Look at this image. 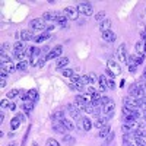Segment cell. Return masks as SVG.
Here are the masks:
<instances>
[{"instance_id":"ba28073f","label":"cell","mask_w":146,"mask_h":146,"mask_svg":"<svg viewBox=\"0 0 146 146\" xmlns=\"http://www.w3.org/2000/svg\"><path fill=\"white\" fill-rule=\"evenodd\" d=\"M137 129H139L137 121H124L123 126H121V130H123L124 133H133V131H136Z\"/></svg>"},{"instance_id":"83f0119b","label":"cell","mask_w":146,"mask_h":146,"mask_svg":"<svg viewBox=\"0 0 146 146\" xmlns=\"http://www.w3.org/2000/svg\"><path fill=\"white\" fill-rule=\"evenodd\" d=\"M48 38H50V32H42L41 35H38V36H35V42L36 44H40V42H44L45 40H48Z\"/></svg>"},{"instance_id":"d4e9b609","label":"cell","mask_w":146,"mask_h":146,"mask_svg":"<svg viewBox=\"0 0 146 146\" xmlns=\"http://www.w3.org/2000/svg\"><path fill=\"white\" fill-rule=\"evenodd\" d=\"M62 123H63V126L69 130V131H72V130H75L76 129V124L75 123H73V121L72 120H67V118H63L62 120Z\"/></svg>"},{"instance_id":"11a10c76","label":"cell","mask_w":146,"mask_h":146,"mask_svg":"<svg viewBox=\"0 0 146 146\" xmlns=\"http://www.w3.org/2000/svg\"><path fill=\"white\" fill-rule=\"evenodd\" d=\"M9 146H16V145H15V143H10V145H9Z\"/></svg>"},{"instance_id":"ab89813d","label":"cell","mask_w":146,"mask_h":146,"mask_svg":"<svg viewBox=\"0 0 146 146\" xmlns=\"http://www.w3.org/2000/svg\"><path fill=\"white\" fill-rule=\"evenodd\" d=\"M25 56L29 57V58L34 57V47H28V48H27V50H25Z\"/></svg>"},{"instance_id":"f907efd6","label":"cell","mask_w":146,"mask_h":146,"mask_svg":"<svg viewBox=\"0 0 146 146\" xmlns=\"http://www.w3.org/2000/svg\"><path fill=\"white\" fill-rule=\"evenodd\" d=\"M7 108L10 110V111H15V110H16V105H15V104H10V105H9Z\"/></svg>"},{"instance_id":"5bb4252c","label":"cell","mask_w":146,"mask_h":146,"mask_svg":"<svg viewBox=\"0 0 146 146\" xmlns=\"http://www.w3.org/2000/svg\"><path fill=\"white\" fill-rule=\"evenodd\" d=\"M108 121H110V118L105 115V117H98L96 118V121L94 123V127H96L98 130H101V129H104L105 126H108Z\"/></svg>"},{"instance_id":"9f6ffc18","label":"cell","mask_w":146,"mask_h":146,"mask_svg":"<svg viewBox=\"0 0 146 146\" xmlns=\"http://www.w3.org/2000/svg\"><path fill=\"white\" fill-rule=\"evenodd\" d=\"M143 117H145V118H146V110H145V114H143Z\"/></svg>"},{"instance_id":"cb8c5ba5","label":"cell","mask_w":146,"mask_h":146,"mask_svg":"<svg viewBox=\"0 0 146 146\" xmlns=\"http://www.w3.org/2000/svg\"><path fill=\"white\" fill-rule=\"evenodd\" d=\"M69 88H70L72 91H79V92H85V91H86V86H85V85H82V83H70Z\"/></svg>"},{"instance_id":"7c38bea8","label":"cell","mask_w":146,"mask_h":146,"mask_svg":"<svg viewBox=\"0 0 146 146\" xmlns=\"http://www.w3.org/2000/svg\"><path fill=\"white\" fill-rule=\"evenodd\" d=\"M51 127H53V130L54 131H57V133H60V135H67V129L63 126V123L62 121H53V124H51Z\"/></svg>"},{"instance_id":"52a82bcc","label":"cell","mask_w":146,"mask_h":146,"mask_svg":"<svg viewBox=\"0 0 146 146\" xmlns=\"http://www.w3.org/2000/svg\"><path fill=\"white\" fill-rule=\"evenodd\" d=\"M115 54H117V57H118V60H120V63L127 64V58H129V57H127V51H126V44L118 45Z\"/></svg>"},{"instance_id":"30bf717a","label":"cell","mask_w":146,"mask_h":146,"mask_svg":"<svg viewBox=\"0 0 146 146\" xmlns=\"http://www.w3.org/2000/svg\"><path fill=\"white\" fill-rule=\"evenodd\" d=\"M63 13H64V16L69 19V21H75V19H78V9L76 7H72V6H69V7H64V10H63Z\"/></svg>"},{"instance_id":"ffe728a7","label":"cell","mask_w":146,"mask_h":146,"mask_svg":"<svg viewBox=\"0 0 146 146\" xmlns=\"http://www.w3.org/2000/svg\"><path fill=\"white\" fill-rule=\"evenodd\" d=\"M102 40L107 41V42H113V41H115V34H114L113 31L102 32Z\"/></svg>"},{"instance_id":"d6a6232c","label":"cell","mask_w":146,"mask_h":146,"mask_svg":"<svg viewBox=\"0 0 146 146\" xmlns=\"http://www.w3.org/2000/svg\"><path fill=\"white\" fill-rule=\"evenodd\" d=\"M28 62L27 60H23V62H18L16 63V70H27V67H28Z\"/></svg>"},{"instance_id":"f546056e","label":"cell","mask_w":146,"mask_h":146,"mask_svg":"<svg viewBox=\"0 0 146 146\" xmlns=\"http://www.w3.org/2000/svg\"><path fill=\"white\" fill-rule=\"evenodd\" d=\"M13 57L18 60V62H23V60L27 58L25 51H13Z\"/></svg>"},{"instance_id":"f6af8a7d","label":"cell","mask_w":146,"mask_h":146,"mask_svg":"<svg viewBox=\"0 0 146 146\" xmlns=\"http://www.w3.org/2000/svg\"><path fill=\"white\" fill-rule=\"evenodd\" d=\"M108 101H111V100L108 98V96H102V98H101V104H102V105H105Z\"/></svg>"},{"instance_id":"db71d44e","label":"cell","mask_w":146,"mask_h":146,"mask_svg":"<svg viewBox=\"0 0 146 146\" xmlns=\"http://www.w3.org/2000/svg\"><path fill=\"white\" fill-rule=\"evenodd\" d=\"M31 146H40V145L36 143V142H32V145H31Z\"/></svg>"},{"instance_id":"b9f144b4","label":"cell","mask_w":146,"mask_h":146,"mask_svg":"<svg viewBox=\"0 0 146 146\" xmlns=\"http://www.w3.org/2000/svg\"><path fill=\"white\" fill-rule=\"evenodd\" d=\"M7 75H9V73L2 67V70H0V78H2V79H6V78H7Z\"/></svg>"},{"instance_id":"5b68a950","label":"cell","mask_w":146,"mask_h":146,"mask_svg":"<svg viewBox=\"0 0 146 146\" xmlns=\"http://www.w3.org/2000/svg\"><path fill=\"white\" fill-rule=\"evenodd\" d=\"M107 64H108V67H107V69H108L110 72H111L114 76H120V75H121V66L115 62V60L110 58L108 62H107Z\"/></svg>"},{"instance_id":"4dcf8cb0","label":"cell","mask_w":146,"mask_h":146,"mask_svg":"<svg viewBox=\"0 0 146 146\" xmlns=\"http://www.w3.org/2000/svg\"><path fill=\"white\" fill-rule=\"evenodd\" d=\"M13 48H15V51H25L27 50L25 45H23V41H16L13 44Z\"/></svg>"},{"instance_id":"484cf974","label":"cell","mask_w":146,"mask_h":146,"mask_svg":"<svg viewBox=\"0 0 146 146\" xmlns=\"http://www.w3.org/2000/svg\"><path fill=\"white\" fill-rule=\"evenodd\" d=\"M34 104H35V102H32V101H27V102H23V104H22L21 108H22L27 114H29L32 110H34Z\"/></svg>"},{"instance_id":"9a60e30c","label":"cell","mask_w":146,"mask_h":146,"mask_svg":"<svg viewBox=\"0 0 146 146\" xmlns=\"http://www.w3.org/2000/svg\"><path fill=\"white\" fill-rule=\"evenodd\" d=\"M114 110H115V102H114L113 100H111V101H108L105 105H102V113H105V115L114 113Z\"/></svg>"},{"instance_id":"44dd1931","label":"cell","mask_w":146,"mask_h":146,"mask_svg":"<svg viewBox=\"0 0 146 146\" xmlns=\"http://www.w3.org/2000/svg\"><path fill=\"white\" fill-rule=\"evenodd\" d=\"M2 67H3L7 73H13V72H16V64L12 62V60H10V62H7V63H5V64H2Z\"/></svg>"},{"instance_id":"836d02e7","label":"cell","mask_w":146,"mask_h":146,"mask_svg":"<svg viewBox=\"0 0 146 146\" xmlns=\"http://www.w3.org/2000/svg\"><path fill=\"white\" fill-rule=\"evenodd\" d=\"M95 21H96V22H100V23H101L102 21H105V12H104V10L98 12V13L95 15Z\"/></svg>"},{"instance_id":"bcb514c9","label":"cell","mask_w":146,"mask_h":146,"mask_svg":"<svg viewBox=\"0 0 146 146\" xmlns=\"http://www.w3.org/2000/svg\"><path fill=\"white\" fill-rule=\"evenodd\" d=\"M19 120H21V123H23V121H25V115L23 114H21V113H18V115H16Z\"/></svg>"},{"instance_id":"f1b7e54d","label":"cell","mask_w":146,"mask_h":146,"mask_svg":"<svg viewBox=\"0 0 146 146\" xmlns=\"http://www.w3.org/2000/svg\"><path fill=\"white\" fill-rule=\"evenodd\" d=\"M28 96H29V100L32 102H36V101H38V91H36V89H29L28 91Z\"/></svg>"},{"instance_id":"4fadbf2b","label":"cell","mask_w":146,"mask_h":146,"mask_svg":"<svg viewBox=\"0 0 146 146\" xmlns=\"http://www.w3.org/2000/svg\"><path fill=\"white\" fill-rule=\"evenodd\" d=\"M57 15H58V12H56V10H47V12H44V13H42L41 19H42L44 22H48V21H56Z\"/></svg>"},{"instance_id":"8992f818","label":"cell","mask_w":146,"mask_h":146,"mask_svg":"<svg viewBox=\"0 0 146 146\" xmlns=\"http://www.w3.org/2000/svg\"><path fill=\"white\" fill-rule=\"evenodd\" d=\"M66 110H67V113H69V115L73 118V120H80L82 118V115H80V110L75 105V104H67V107H66Z\"/></svg>"},{"instance_id":"ac0fdd59","label":"cell","mask_w":146,"mask_h":146,"mask_svg":"<svg viewBox=\"0 0 146 146\" xmlns=\"http://www.w3.org/2000/svg\"><path fill=\"white\" fill-rule=\"evenodd\" d=\"M34 38V31L32 29H25L21 32V40L22 41H31Z\"/></svg>"},{"instance_id":"ee69618b","label":"cell","mask_w":146,"mask_h":146,"mask_svg":"<svg viewBox=\"0 0 146 146\" xmlns=\"http://www.w3.org/2000/svg\"><path fill=\"white\" fill-rule=\"evenodd\" d=\"M0 105H2V108H5V107H9V105H10V104H9V100H2Z\"/></svg>"},{"instance_id":"c3c4849f","label":"cell","mask_w":146,"mask_h":146,"mask_svg":"<svg viewBox=\"0 0 146 146\" xmlns=\"http://www.w3.org/2000/svg\"><path fill=\"white\" fill-rule=\"evenodd\" d=\"M58 27H60V28H67V27H69V22L66 21V22H63V23H58Z\"/></svg>"},{"instance_id":"9c48e42d","label":"cell","mask_w":146,"mask_h":146,"mask_svg":"<svg viewBox=\"0 0 146 146\" xmlns=\"http://www.w3.org/2000/svg\"><path fill=\"white\" fill-rule=\"evenodd\" d=\"M62 53H63V45H56L50 53H47V54H45V58H47V60L57 58V57L62 56Z\"/></svg>"},{"instance_id":"e0dca14e","label":"cell","mask_w":146,"mask_h":146,"mask_svg":"<svg viewBox=\"0 0 146 146\" xmlns=\"http://www.w3.org/2000/svg\"><path fill=\"white\" fill-rule=\"evenodd\" d=\"M111 19H105V21H102L101 23H100V31L101 32H107V31H111Z\"/></svg>"},{"instance_id":"d6986e66","label":"cell","mask_w":146,"mask_h":146,"mask_svg":"<svg viewBox=\"0 0 146 146\" xmlns=\"http://www.w3.org/2000/svg\"><path fill=\"white\" fill-rule=\"evenodd\" d=\"M98 85H100V92L104 94L108 89V85H107V79L105 76H98Z\"/></svg>"},{"instance_id":"60d3db41","label":"cell","mask_w":146,"mask_h":146,"mask_svg":"<svg viewBox=\"0 0 146 146\" xmlns=\"http://www.w3.org/2000/svg\"><path fill=\"white\" fill-rule=\"evenodd\" d=\"M86 94H89V95H94V94H96V89L92 86V85H88V86H86Z\"/></svg>"},{"instance_id":"603a6c76","label":"cell","mask_w":146,"mask_h":146,"mask_svg":"<svg viewBox=\"0 0 146 146\" xmlns=\"http://www.w3.org/2000/svg\"><path fill=\"white\" fill-rule=\"evenodd\" d=\"M62 142H63L64 145H69V146H72V145H75V143H76V139L73 137V136H70V135H63V137H62Z\"/></svg>"},{"instance_id":"681fc988","label":"cell","mask_w":146,"mask_h":146,"mask_svg":"<svg viewBox=\"0 0 146 146\" xmlns=\"http://www.w3.org/2000/svg\"><path fill=\"white\" fill-rule=\"evenodd\" d=\"M140 36H142V40H146V29L140 31Z\"/></svg>"},{"instance_id":"8fae6325","label":"cell","mask_w":146,"mask_h":146,"mask_svg":"<svg viewBox=\"0 0 146 146\" xmlns=\"http://www.w3.org/2000/svg\"><path fill=\"white\" fill-rule=\"evenodd\" d=\"M145 53H146V40H140L136 42V56L145 58Z\"/></svg>"},{"instance_id":"6da1fadb","label":"cell","mask_w":146,"mask_h":146,"mask_svg":"<svg viewBox=\"0 0 146 146\" xmlns=\"http://www.w3.org/2000/svg\"><path fill=\"white\" fill-rule=\"evenodd\" d=\"M29 28H31L32 31H42V32H47L48 25L40 18V19H32V21L29 22Z\"/></svg>"},{"instance_id":"e575fe53","label":"cell","mask_w":146,"mask_h":146,"mask_svg":"<svg viewBox=\"0 0 146 146\" xmlns=\"http://www.w3.org/2000/svg\"><path fill=\"white\" fill-rule=\"evenodd\" d=\"M114 137H115V135H114V131H111L110 135L105 137V140H104V146H108L110 143H111L113 140H114Z\"/></svg>"},{"instance_id":"277c9868","label":"cell","mask_w":146,"mask_h":146,"mask_svg":"<svg viewBox=\"0 0 146 146\" xmlns=\"http://www.w3.org/2000/svg\"><path fill=\"white\" fill-rule=\"evenodd\" d=\"M123 102H124V107L129 108V110H137L140 107V100L133 98V96H126L123 100Z\"/></svg>"},{"instance_id":"f35d334b","label":"cell","mask_w":146,"mask_h":146,"mask_svg":"<svg viewBox=\"0 0 146 146\" xmlns=\"http://www.w3.org/2000/svg\"><path fill=\"white\" fill-rule=\"evenodd\" d=\"M63 76L64 78H73L75 76V72H73L72 69H64L63 70Z\"/></svg>"},{"instance_id":"4316f807","label":"cell","mask_w":146,"mask_h":146,"mask_svg":"<svg viewBox=\"0 0 146 146\" xmlns=\"http://www.w3.org/2000/svg\"><path fill=\"white\" fill-rule=\"evenodd\" d=\"M111 131H113V130H111V127H110V126H105L104 129H101V130H100L98 137H100V139H105V137H107Z\"/></svg>"},{"instance_id":"8d00e7d4","label":"cell","mask_w":146,"mask_h":146,"mask_svg":"<svg viewBox=\"0 0 146 146\" xmlns=\"http://www.w3.org/2000/svg\"><path fill=\"white\" fill-rule=\"evenodd\" d=\"M45 146H60V142L56 140V139H53V137H50V139H47Z\"/></svg>"},{"instance_id":"7402d4cb","label":"cell","mask_w":146,"mask_h":146,"mask_svg":"<svg viewBox=\"0 0 146 146\" xmlns=\"http://www.w3.org/2000/svg\"><path fill=\"white\" fill-rule=\"evenodd\" d=\"M64 118V111L63 110H58V111H54L51 114V120L53 121H62Z\"/></svg>"},{"instance_id":"7a4b0ae2","label":"cell","mask_w":146,"mask_h":146,"mask_svg":"<svg viewBox=\"0 0 146 146\" xmlns=\"http://www.w3.org/2000/svg\"><path fill=\"white\" fill-rule=\"evenodd\" d=\"M76 127L80 129L82 131H89V130L94 127V124H92V121H91L88 117H82L80 120L76 121Z\"/></svg>"},{"instance_id":"74e56055","label":"cell","mask_w":146,"mask_h":146,"mask_svg":"<svg viewBox=\"0 0 146 146\" xmlns=\"http://www.w3.org/2000/svg\"><path fill=\"white\" fill-rule=\"evenodd\" d=\"M7 62H10V57L6 54V53H0V63H2V64H5V63H7Z\"/></svg>"},{"instance_id":"f5cc1de1","label":"cell","mask_w":146,"mask_h":146,"mask_svg":"<svg viewBox=\"0 0 146 146\" xmlns=\"http://www.w3.org/2000/svg\"><path fill=\"white\" fill-rule=\"evenodd\" d=\"M0 121H2V123H3V121H5V113H3V111L0 113Z\"/></svg>"},{"instance_id":"2e32d148","label":"cell","mask_w":146,"mask_h":146,"mask_svg":"<svg viewBox=\"0 0 146 146\" xmlns=\"http://www.w3.org/2000/svg\"><path fill=\"white\" fill-rule=\"evenodd\" d=\"M67 64H69V58H67V57H60L57 62H56V69H58V70H64Z\"/></svg>"},{"instance_id":"7dc6e473","label":"cell","mask_w":146,"mask_h":146,"mask_svg":"<svg viewBox=\"0 0 146 146\" xmlns=\"http://www.w3.org/2000/svg\"><path fill=\"white\" fill-rule=\"evenodd\" d=\"M45 62H47V58H45V57H42V58H40V63H38V66H41V67H42V66L45 64Z\"/></svg>"},{"instance_id":"1f68e13d","label":"cell","mask_w":146,"mask_h":146,"mask_svg":"<svg viewBox=\"0 0 146 146\" xmlns=\"http://www.w3.org/2000/svg\"><path fill=\"white\" fill-rule=\"evenodd\" d=\"M19 124H21V120L18 117H13V118H12V121H10V129L12 130H16L19 127Z\"/></svg>"},{"instance_id":"3957f363","label":"cell","mask_w":146,"mask_h":146,"mask_svg":"<svg viewBox=\"0 0 146 146\" xmlns=\"http://www.w3.org/2000/svg\"><path fill=\"white\" fill-rule=\"evenodd\" d=\"M76 9H78V13H80V15H85V16H91L92 15V12H94V7H92V3H80V5H78L76 6Z\"/></svg>"},{"instance_id":"d590c367","label":"cell","mask_w":146,"mask_h":146,"mask_svg":"<svg viewBox=\"0 0 146 146\" xmlns=\"http://www.w3.org/2000/svg\"><path fill=\"white\" fill-rule=\"evenodd\" d=\"M21 91H18V89H12V91H9L7 92V95H6V98L7 100H13L15 96H18V94H19Z\"/></svg>"},{"instance_id":"816d5d0a","label":"cell","mask_w":146,"mask_h":146,"mask_svg":"<svg viewBox=\"0 0 146 146\" xmlns=\"http://www.w3.org/2000/svg\"><path fill=\"white\" fill-rule=\"evenodd\" d=\"M5 86H6V80L2 79V82H0V88H5Z\"/></svg>"},{"instance_id":"7bdbcfd3","label":"cell","mask_w":146,"mask_h":146,"mask_svg":"<svg viewBox=\"0 0 146 146\" xmlns=\"http://www.w3.org/2000/svg\"><path fill=\"white\" fill-rule=\"evenodd\" d=\"M9 48H10V45H9L7 42H3V44H2V51H3V53H5V51H7Z\"/></svg>"}]
</instances>
